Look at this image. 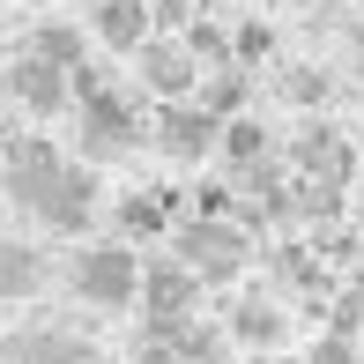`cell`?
Returning <instances> with one entry per match:
<instances>
[{
    "instance_id": "6da1fadb",
    "label": "cell",
    "mask_w": 364,
    "mask_h": 364,
    "mask_svg": "<svg viewBox=\"0 0 364 364\" xmlns=\"http://www.w3.org/2000/svg\"><path fill=\"white\" fill-rule=\"evenodd\" d=\"M0 186H8V201L30 208L45 230H82L90 208H97L90 164H68L53 141H38V134H15L8 141V156H0Z\"/></svg>"
},
{
    "instance_id": "7a4b0ae2",
    "label": "cell",
    "mask_w": 364,
    "mask_h": 364,
    "mask_svg": "<svg viewBox=\"0 0 364 364\" xmlns=\"http://www.w3.org/2000/svg\"><path fill=\"white\" fill-rule=\"evenodd\" d=\"M68 283H75L82 305L112 312V305H134V297H141V260H134V245H82L75 268H68Z\"/></svg>"
},
{
    "instance_id": "3957f363",
    "label": "cell",
    "mask_w": 364,
    "mask_h": 364,
    "mask_svg": "<svg viewBox=\"0 0 364 364\" xmlns=\"http://www.w3.org/2000/svg\"><path fill=\"white\" fill-rule=\"evenodd\" d=\"M171 253L186 260L201 283H230L245 268V230L238 223H216V216H193L186 230H171Z\"/></svg>"
},
{
    "instance_id": "277c9868",
    "label": "cell",
    "mask_w": 364,
    "mask_h": 364,
    "mask_svg": "<svg viewBox=\"0 0 364 364\" xmlns=\"http://www.w3.org/2000/svg\"><path fill=\"white\" fill-rule=\"evenodd\" d=\"M8 97L23 112H38V119H53V112H68L75 75L60 68V60H45V53H23V60H8Z\"/></svg>"
},
{
    "instance_id": "5b68a950",
    "label": "cell",
    "mask_w": 364,
    "mask_h": 364,
    "mask_svg": "<svg viewBox=\"0 0 364 364\" xmlns=\"http://www.w3.org/2000/svg\"><path fill=\"white\" fill-rule=\"evenodd\" d=\"M90 105H82V156H127L134 149V112L119 105V97H105V90H82Z\"/></svg>"
},
{
    "instance_id": "8992f818",
    "label": "cell",
    "mask_w": 364,
    "mask_h": 364,
    "mask_svg": "<svg viewBox=\"0 0 364 364\" xmlns=\"http://www.w3.org/2000/svg\"><path fill=\"white\" fill-rule=\"evenodd\" d=\"M193 283L201 275L186 268V260H156V268H141V305H149V320H193Z\"/></svg>"
},
{
    "instance_id": "52a82bcc",
    "label": "cell",
    "mask_w": 364,
    "mask_h": 364,
    "mask_svg": "<svg viewBox=\"0 0 364 364\" xmlns=\"http://www.w3.org/2000/svg\"><path fill=\"white\" fill-rule=\"evenodd\" d=\"M149 30H156V15H149V0H97V45L105 53H141Z\"/></svg>"
},
{
    "instance_id": "ba28073f",
    "label": "cell",
    "mask_w": 364,
    "mask_h": 364,
    "mask_svg": "<svg viewBox=\"0 0 364 364\" xmlns=\"http://www.w3.org/2000/svg\"><path fill=\"white\" fill-rule=\"evenodd\" d=\"M45 290V253L30 238H8L0 230V305H30Z\"/></svg>"
},
{
    "instance_id": "9c48e42d",
    "label": "cell",
    "mask_w": 364,
    "mask_h": 364,
    "mask_svg": "<svg viewBox=\"0 0 364 364\" xmlns=\"http://www.w3.org/2000/svg\"><path fill=\"white\" fill-rule=\"evenodd\" d=\"M0 357L8 364H105L82 335H60V327H30V335H15Z\"/></svg>"
},
{
    "instance_id": "30bf717a",
    "label": "cell",
    "mask_w": 364,
    "mask_h": 364,
    "mask_svg": "<svg viewBox=\"0 0 364 364\" xmlns=\"http://www.w3.org/2000/svg\"><path fill=\"white\" fill-rule=\"evenodd\" d=\"M141 82L156 97H178V90H193V45H178V38H149L141 45Z\"/></svg>"
},
{
    "instance_id": "8fae6325",
    "label": "cell",
    "mask_w": 364,
    "mask_h": 364,
    "mask_svg": "<svg viewBox=\"0 0 364 364\" xmlns=\"http://www.w3.org/2000/svg\"><path fill=\"white\" fill-rule=\"evenodd\" d=\"M156 141L171 149V156H201V149L216 141V119H208V112H164Z\"/></svg>"
},
{
    "instance_id": "7c38bea8",
    "label": "cell",
    "mask_w": 364,
    "mask_h": 364,
    "mask_svg": "<svg viewBox=\"0 0 364 364\" xmlns=\"http://www.w3.org/2000/svg\"><path fill=\"white\" fill-rule=\"evenodd\" d=\"M30 53H45V60H60V68H82V30L75 23H38V30H30Z\"/></svg>"
},
{
    "instance_id": "4fadbf2b",
    "label": "cell",
    "mask_w": 364,
    "mask_h": 364,
    "mask_svg": "<svg viewBox=\"0 0 364 364\" xmlns=\"http://www.w3.org/2000/svg\"><path fill=\"white\" fill-rule=\"evenodd\" d=\"M230 327H238V342L268 350V342L283 335V312H275V305H238V320H230Z\"/></svg>"
},
{
    "instance_id": "5bb4252c",
    "label": "cell",
    "mask_w": 364,
    "mask_h": 364,
    "mask_svg": "<svg viewBox=\"0 0 364 364\" xmlns=\"http://www.w3.org/2000/svg\"><path fill=\"white\" fill-rule=\"evenodd\" d=\"M119 230H141V238H156V230H164V201H156V193H134V201H119Z\"/></svg>"
},
{
    "instance_id": "9a60e30c",
    "label": "cell",
    "mask_w": 364,
    "mask_h": 364,
    "mask_svg": "<svg viewBox=\"0 0 364 364\" xmlns=\"http://www.w3.org/2000/svg\"><path fill=\"white\" fill-rule=\"evenodd\" d=\"M223 149H230V156H260V149H268V134H260L253 119H230V127H223Z\"/></svg>"
},
{
    "instance_id": "2e32d148",
    "label": "cell",
    "mask_w": 364,
    "mask_h": 364,
    "mask_svg": "<svg viewBox=\"0 0 364 364\" xmlns=\"http://www.w3.org/2000/svg\"><path fill=\"white\" fill-rule=\"evenodd\" d=\"M245 53H268V30H260V23H245V30H238V60H245Z\"/></svg>"
},
{
    "instance_id": "e0dca14e",
    "label": "cell",
    "mask_w": 364,
    "mask_h": 364,
    "mask_svg": "<svg viewBox=\"0 0 364 364\" xmlns=\"http://www.w3.org/2000/svg\"><path fill=\"white\" fill-rule=\"evenodd\" d=\"M134 364H186V357H178V350H141Z\"/></svg>"
},
{
    "instance_id": "ac0fdd59",
    "label": "cell",
    "mask_w": 364,
    "mask_h": 364,
    "mask_svg": "<svg viewBox=\"0 0 364 364\" xmlns=\"http://www.w3.org/2000/svg\"><path fill=\"white\" fill-rule=\"evenodd\" d=\"M8 141H15V134H8V127H0V156H8Z\"/></svg>"
}]
</instances>
